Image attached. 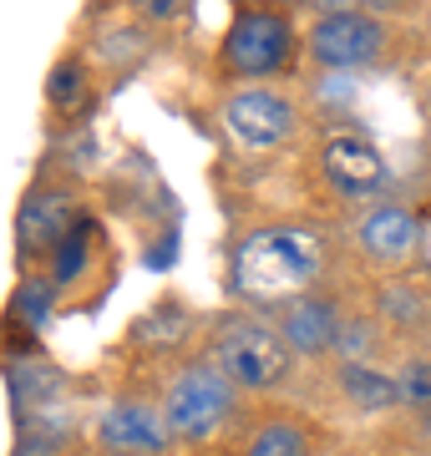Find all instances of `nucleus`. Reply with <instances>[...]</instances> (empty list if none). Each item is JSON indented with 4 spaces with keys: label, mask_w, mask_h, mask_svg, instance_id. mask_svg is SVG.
<instances>
[{
    "label": "nucleus",
    "mask_w": 431,
    "mask_h": 456,
    "mask_svg": "<svg viewBox=\"0 0 431 456\" xmlns=\"http://www.w3.org/2000/svg\"><path fill=\"white\" fill-rule=\"evenodd\" d=\"M320 269H325V239L310 228H254L233 248V289L254 305H280L284 310L289 299H305Z\"/></svg>",
    "instance_id": "nucleus-1"
},
{
    "label": "nucleus",
    "mask_w": 431,
    "mask_h": 456,
    "mask_svg": "<svg viewBox=\"0 0 431 456\" xmlns=\"http://www.w3.org/2000/svg\"><path fill=\"white\" fill-rule=\"evenodd\" d=\"M208 360L233 380V391H280L295 375V350L284 345V335L254 314H229L214 330Z\"/></svg>",
    "instance_id": "nucleus-2"
},
{
    "label": "nucleus",
    "mask_w": 431,
    "mask_h": 456,
    "mask_svg": "<svg viewBox=\"0 0 431 456\" xmlns=\"http://www.w3.org/2000/svg\"><path fill=\"white\" fill-rule=\"evenodd\" d=\"M163 416L173 426V441H203L233 416V380L214 360H188L173 370L163 391Z\"/></svg>",
    "instance_id": "nucleus-3"
},
{
    "label": "nucleus",
    "mask_w": 431,
    "mask_h": 456,
    "mask_svg": "<svg viewBox=\"0 0 431 456\" xmlns=\"http://www.w3.org/2000/svg\"><path fill=\"white\" fill-rule=\"evenodd\" d=\"M295 61V26L280 11H239L224 31V66L239 77H274Z\"/></svg>",
    "instance_id": "nucleus-4"
},
{
    "label": "nucleus",
    "mask_w": 431,
    "mask_h": 456,
    "mask_svg": "<svg viewBox=\"0 0 431 456\" xmlns=\"http://www.w3.org/2000/svg\"><path fill=\"white\" fill-rule=\"evenodd\" d=\"M97 446L107 456H163L173 446V426L163 416V401L148 395H117L97 411Z\"/></svg>",
    "instance_id": "nucleus-5"
},
{
    "label": "nucleus",
    "mask_w": 431,
    "mask_h": 456,
    "mask_svg": "<svg viewBox=\"0 0 431 456\" xmlns=\"http://www.w3.org/2000/svg\"><path fill=\"white\" fill-rule=\"evenodd\" d=\"M224 127H229L233 142L244 147H280L295 137L299 127V112L295 102L284 97V92H269V86H249V92H233L229 102H224Z\"/></svg>",
    "instance_id": "nucleus-6"
},
{
    "label": "nucleus",
    "mask_w": 431,
    "mask_h": 456,
    "mask_svg": "<svg viewBox=\"0 0 431 456\" xmlns=\"http://www.w3.org/2000/svg\"><path fill=\"white\" fill-rule=\"evenodd\" d=\"M305 46L320 66H370L386 51V26L370 11H330L310 26Z\"/></svg>",
    "instance_id": "nucleus-7"
},
{
    "label": "nucleus",
    "mask_w": 431,
    "mask_h": 456,
    "mask_svg": "<svg viewBox=\"0 0 431 456\" xmlns=\"http://www.w3.org/2000/svg\"><path fill=\"white\" fill-rule=\"evenodd\" d=\"M77 224H82V218H77V198H71L67 188H36V193H26L20 218H16L20 254H26V259L56 254V244H61Z\"/></svg>",
    "instance_id": "nucleus-8"
},
{
    "label": "nucleus",
    "mask_w": 431,
    "mask_h": 456,
    "mask_svg": "<svg viewBox=\"0 0 431 456\" xmlns=\"http://www.w3.org/2000/svg\"><path fill=\"white\" fill-rule=\"evenodd\" d=\"M320 173L330 178L335 193L365 198V193H376V188L386 183V158H381V147L370 142V137L340 132V137H330V142L320 147Z\"/></svg>",
    "instance_id": "nucleus-9"
},
{
    "label": "nucleus",
    "mask_w": 431,
    "mask_h": 456,
    "mask_svg": "<svg viewBox=\"0 0 431 456\" xmlns=\"http://www.w3.org/2000/svg\"><path fill=\"white\" fill-rule=\"evenodd\" d=\"M355 244L370 264H386V269H396L416 254L421 244V218L411 208H401V203H386V208H370L355 228Z\"/></svg>",
    "instance_id": "nucleus-10"
},
{
    "label": "nucleus",
    "mask_w": 431,
    "mask_h": 456,
    "mask_svg": "<svg viewBox=\"0 0 431 456\" xmlns=\"http://www.w3.org/2000/svg\"><path fill=\"white\" fill-rule=\"evenodd\" d=\"M340 310H335L325 294H305V299H289L280 310V320H274V330L284 335V345L295 350V355H325V350H335V340H340Z\"/></svg>",
    "instance_id": "nucleus-11"
},
{
    "label": "nucleus",
    "mask_w": 431,
    "mask_h": 456,
    "mask_svg": "<svg viewBox=\"0 0 431 456\" xmlns=\"http://www.w3.org/2000/svg\"><path fill=\"white\" fill-rule=\"evenodd\" d=\"M310 452H315L310 431L299 421H289V416H264L244 436V456H310Z\"/></svg>",
    "instance_id": "nucleus-12"
},
{
    "label": "nucleus",
    "mask_w": 431,
    "mask_h": 456,
    "mask_svg": "<svg viewBox=\"0 0 431 456\" xmlns=\"http://www.w3.org/2000/svg\"><path fill=\"white\" fill-rule=\"evenodd\" d=\"M340 391H346V401H355V411L401 406L396 375H381V370H370V365H346L340 370Z\"/></svg>",
    "instance_id": "nucleus-13"
},
{
    "label": "nucleus",
    "mask_w": 431,
    "mask_h": 456,
    "mask_svg": "<svg viewBox=\"0 0 431 456\" xmlns=\"http://www.w3.org/2000/svg\"><path fill=\"white\" fill-rule=\"evenodd\" d=\"M46 102L56 107L61 117H77L86 112V102H92V77H86V66L77 56H61V61L51 66L46 77Z\"/></svg>",
    "instance_id": "nucleus-14"
},
{
    "label": "nucleus",
    "mask_w": 431,
    "mask_h": 456,
    "mask_svg": "<svg viewBox=\"0 0 431 456\" xmlns=\"http://www.w3.org/2000/svg\"><path fill=\"white\" fill-rule=\"evenodd\" d=\"M381 320L391 330H421L431 320V289L427 284H386L381 289Z\"/></svg>",
    "instance_id": "nucleus-15"
},
{
    "label": "nucleus",
    "mask_w": 431,
    "mask_h": 456,
    "mask_svg": "<svg viewBox=\"0 0 431 456\" xmlns=\"http://www.w3.org/2000/svg\"><path fill=\"white\" fill-rule=\"evenodd\" d=\"M86 264H92V228L77 224L67 239L56 244V254H51V284H56V289L77 284V279L86 274Z\"/></svg>",
    "instance_id": "nucleus-16"
},
{
    "label": "nucleus",
    "mask_w": 431,
    "mask_h": 456,
    "mask_svg": "<svg viewBox=\"0 0 431 456\" xmlns=\"http://www.w3.org/2000/svg\"><path fill=\"white\" fill-rule=\"evenodd\" d=\"M51 299H56V284H51V279H26L16 289V299H11V320H20L26 330H41Z\"/></svg>",
    "instance_id": "nucleus-17"
},
{
    "label": "nucleus",
    "mask_w": 431,
    "mask_h": 456,
    "mask_svg": "<svg viewBox=\"0 0 431 456\" xmlns=\"http://www.w3.org/2000/svg\"><path fill=\"white\" fill-rule=\"evenodd\" d=\"M401 406L416 411V416H431V360H406L396 375Z\"/></svg>",
    "instance_id": "nucleus-18"
},
{
    "label": "nucleus",
    "mask_w": 431,
    "mask_h": 456,
    "mask_svg": "<svg viewBox=\"0 0 431 456\" xmlns=\"http://www.w3.org/2000/svg\"><path fill=\"white\" fill-rule=\"evenodd\" d=\"M370 320H346L340 325V340H335V350L346 355V365H365V350H370Z\"/></svg>",
    "instance_id": "nucleus-19"
},
{
    "label": "nucleus",
    "mask_w": 431,
    "mask_h": 456,
    "mask_svg": "<svg viewBox=\"0 0 431 456\" xmlns=\"http://www.w3.org/2000/svg\"><path fill=\"white\" fill-rule=\"evenodd\" d=\"M427 112H431V82H427Z\"/></svg>",
    "instance_id": "nucleus-20"
}]
</instances>
